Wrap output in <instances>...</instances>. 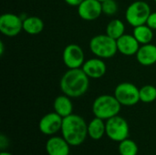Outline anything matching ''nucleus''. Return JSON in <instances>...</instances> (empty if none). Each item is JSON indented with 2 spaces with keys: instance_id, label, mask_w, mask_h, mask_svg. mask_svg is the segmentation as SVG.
<instances>
[{
  "instance_id": "f257e3e1",
  "label": "nucleus",
  "mask_w": 156,
  "mask_h": 155,
  "mask_svg": "<svg viewBox=\"0 0 156 155\" xmlns=\"http://www.w3.org/2000/svg\"><path fill=\"white\" fill-rule=\"evenodd\" d=\"M59 87L63 94L69 98H80L89 90L90 78L81 68L69 69L61 77Z\"/></svg>"
},
{
  "instance_id": "f03ea898",
  "label": "nucleus",
  "mask_w": 156,
  "mask_h": 155,
  "mask_svg": "<svg viewBox=\"0 0 156 155\" xmlns=\"http://www.w3.org/2000/svg\"><path fill=\"white\" fill-rule=\"evenodd\" d=\"M61 133L70 146H80L88 136V125L82 117L72 113L63 118Z\"/></svg>"
},
{
  "instance_id": "7ed1b4c3",
  "label": "nucleus",
  "mask_w": 156,
  "mask_h": 155,
  "mask_svg": "<svg viewBox=\"0 0 156 155\" xmlns=\"http://www.w3.org/2000/svg\"><path fill=\"white\" fill-rule=\"evenodd\" d=\"M122 104L114 95H101L95 99L92 104V112L95 117L109 120L119 114Z\"/></svg>"
},
{
  "instance_id": "20e7f679",
  "label": "nucleus",
  "mask_w": 156,
  "mask_h": 155,
  "mask_svg": "<svg viewBox=\"0 0 156 155\" xmlns=\"http://www.w3.org/2000/svg\"><path fill=\"white\" fill-rule=\"evenodd\" d=\"M90 49L100 58H111L118 51L117 40L107 34L94 36L90 41Z\"/></svg>"
},
{
  "instance_id": "39448f33",
  "label": "nucleus",
  "mask_w": 156,
  "mask_h": 155,
  "mask_svg": "<svg viewBox=\"0 0 156 155\" xmlns=\"http://www.w3.org/2000/svg\"><path fill=\"white\" fill-rule=\"evenodd\" d=\"M150 5L144 1H135L132 3L126 9V21L133 27L144 25L151 14Z\"/></svg>"
},
{
  "instance_id": "423d86ee",
  "label": "nucleus",
  "mask_w": 156,
  "mask_h": 155,
  "mask_svg": "<svg viewBox=\"0 0 156 155\" xmlns=\"http://www.w3.org/2000/svg\"><path fill=\"white\" fill-rule=\"evenodd\" d=\"M130 129L127 121L116 115L106 122V135L114 142H122L129 137Z\"/></svg>"
},
{
  "instance_id": "0eeeda50",
  "label": "nucleus",
  "mask_w": 156,
  "mask_h": 155,
  "mask_svg": "<svg viewBox=\"0 0 156 155\" xmlns=\"http://www.w3.org/2000/svg\"><path fill=\"white\" fill-rule=\"evenodd\" d=\"M114 96L123 106L136 105L140 100V89L130 82H122L114 90Z\"/></svg>"
},
{
  "instance_id": "6e6552de",
  "label": "nucleus",
  "mask_w": 156,
  "mask_h": 155,
  "mask_svg": "<svg viewBox=\"0 0 156 155\" xmlns=\"http://www.w3.org/2000/svg\"><path fill=\"white\" fill-rule=\"evenodd\" d=\"M23 30V19L13 13H5L0 16V31L3 35L13 37Z\"/></svg>"
},
{
  "instance_id": "1a4fd4ad",
  "label": "nucleus",
  "mask_w": 156,
  "mask_h": 155,
  "mask_svg": "<svg viewBox=\"0 0 156 155\" xmlns=\"http://www.w3.org/2000/svg\"><path fill=\"white\" fill-rule=\"evenodd\" d=\"M62 59L69 69H79L84 64L85 55L83 49L77 44L68 45L62 53Z\"/></svg>"
},
{
  "instance_id": "9d476101",
  "label": "nucleus",
  "mask_w": 156,
  "mask_h": 155,
  "mask_svg": "<svg viewBox=\"0 0 156 155\" xmlns=\"http://www.w3.org/2000/svg\"><path fill=\"white\" fill-rule=\"evenodd\" d=\"M63 118L57 112H49L44 115L38 123L39 131L46 135H54L61 131Z\"/></svg>"
},
{
  "instance_id": "9b49d317",
  "label": "nucleus",
  "mask_w": 156,
  "mask_h": 155,
  "mask_svg": "<svg viewBox=\"0 0 156 155\" xmlns=\"http://www.w3.org/2000/svg\"><path fill=\"white\" fill-rule=\"evenodd\" d=\"M78 14L86 21H93L102 14L101 2L99 0H83L78 6Z\"/></svg>"
},
{
  "instance_id": "f8f14e48",
  "label": "nucleus",
  "mask_w": 156,
  "mask_h": 155,
  "mask_svg": "<svg viewBox=\"0 0 156 155\" xmlns=\"http://www.w3.org/2000/svg\"><path fill=\"white\" fill-rule=\"evenodd\" d=\"M81 69L90 79H100L105 75L107 70L105 62L102 60V58H100L88 59L84 62Z\"/></svg>"
},
{
  "instance_id": "ddd939ff",
  "label": "nucleus",
  "mask_w": 156,
  "mask_h": 155,
  "mask_svg": "<svg viewBox=\"0 0 156 155\" xmlns=\"http://www.w3.org/2000/svg\"><path fill=\"white\" fill-rule=\"evenodd\" d=\"M140 43L133 35L124 34L117 39L118 51L124 56L136 55L139 48Z\"/></svg>"
},
{
  "instance_id": "4468645a",
  "label": "nucleus",
  "mask_w": 156,
  "mask_h": 155,
  "mask_svg": "<svg viewBox=\"0 0 156 155\" xmlns=\"http://www.w3.org/2000/svg\"><path fill=\"white\" fill-rule=\"evenodd\" d=\"M69 144L63 137L53 136L46 143V151L48 155H69Z\"/></svg>"
},
{
  "instance_id": "2eb2a0df",
  "label": "nucleus",
  "mask_w": 156,
  "mask_h": 155,
  "mask_svg": "<svg viewBox=\"0 0 156 155\" xmlns=\"http://www.w3.org/2000/svg\"><path fill=\"white\" fill-rule=\"evenodd\" d=\"M137 61L143 66H152L156 63V46L151 43L140 47L136 54Z\"/></svg>"
},
{
  "instance_id": "dca6fc26",
  "label": "nucleus",
  "mask_w": 156,
  "mask_h": 155,
  "mask_svg": "<svg viewBox=\"0 0 156 155\" xmlns=\"http://www.w3.org/2000/svg\"><path fill=\"white\" fill-rule=\"evenodd\" d=\"M53 107H54L55 112H57L62 118H65V117L72 114L73 104L71 102L70 98L65 94L58 96L55 99Z\"/></svg>"
},
{
  "instance_id": "f3484780",
  "label": "nucleus",
  "mask_w": 156,
  "mask_h": 155,
  "mask_svg": "<svg viewBox=\"0 0 156 155\" xmlns=\"http://www.w3.org/2000/svg\"><path fill=\"white\" fill-rule=\"evenodd\" d=\"M106 134V123L104 120L95 117L88 124V135L92 140H101Z\"/></svg>"
},
{
  "instance_id": "a211bd4d",
  "label": "nucleus",
  "mask_w": 156,
  "mask_h": 155,
  "mask_svg": "<svg viewBox=\"0 0 156 155\" xmlns=\"http://www.w3.org/2000/svg\"><path fill=\"white\" fill-rule=\"evenodd\" d=\"M44 29V22L37 16H27L23 20V30L29 35H37Z\"/></svg>"
},
{
  "instance_id": "6ab92c4d",
  "label": "nucleus",
  "mask_w": 156,
  "mask_h": 155,
  "mask_svg": "<svg viewBox=\"0 0 156 155\" xmlns=\"http://www.w3.org/2000/svg\"><path fill=\"white\" fill-rule=\"evenodd\" d=\"M142 45L149 44L154 38V30L146 24L135 26L133 34Z\"/></svg>"
},
{
  "instance_id": "aec40b11",
  "label": "nucleus",
  "mask_w": 156,
  "mask_h": 155,
  "mask_svg": "<svg viewBox=\"0 0 156 155\" xmlns=\"http://www.w3.org/2000/svg\"><path fill=\"white\" fill-rule=\"evenodd\" d=\"M125 26L121 19H112L110 21L106 26V34L114 39H118L122 35H124Z\"/></svg>"
},
{
  "instance_id": "412c9836",
  "label": "nucleus",
  "mask_w": 156,
  "mask_h": 155,
  "mask_svg": "<svg viewBox=\"0 0 156 155\" xmlns=\"http://www.w3.org/2000/svg\"><path fill=\"white\" fill-rule=\"evenodd\" d=\"M138 151H139L138 145L134 141L127 138L120 142L119 153L121 155H137Z\"/></svg>"
},
{
  "instance_id": "4be33fe9",
  "label": "nucleus",
  "mask_w": 156,
  "mask_h": 155,
  "mask_svg": "<svg viewBox=\"0 0 156 155\" xmlns=\"http://www.w3.org/2000/svg\"><path fill=\"white\" fill-rule=\"evenodd\" d=\"M156 100V88L153 85H144L140 89V100L144 103H151Z\"/></svg>"
},
{
  "instance_id": "5701e85b",
  "label": "nucleus",
  "mask_w": 156,
  "mask_h": 155,
  "mask_svg": "<svg viewBox=\"0 0 156 155\" xmlns=\"http://www.w3.org/2000/svg\"><path fill=\"white\" fill-rule=\"evenodd\" d=\"M102 13L107 16H112L118 12V4L115 0H105L101 2Z\"/></svg>"
},
{
  "instance_id": "b1692460",
  "label": "nucleus",
  "mask_w": 156,
  "mask_h": 155,
  "mask_svg": "<svg viewBox=\"0 0 156 155\" xmlns=\"http://www.w3.org/2000/svg\"><path fill=\"white\" fill-rule=\"evenodd\" d=\"M146 25L149 26L153 30H156V12L150 14V16L147 19Z\"/></svg>"
},
{
  "instance_id": "393cba45",
  "label": "nucleus",
  "mask_w": 156,
  "mask_h": 155,
  "mask_svg": "<svg viewBox=\"0 0 156 155\" xmlns=\"http://www.w3.org/2000/svg\"><path fill=\"white\" fill-rule=\"evenodd\" d=\"M8 144H9L8 143V139L5 135L1 134V136H0V148H1V150L4 151L8 146Z\"/></svg>"
},
{
  "instance_id": "a878e982",
  "label": "nucleus",
  "mask_w": 156,
  "mask_h": 155,
  "mask_svg": "<svg viewBox=\"0 0 156 155\" xmlns=\"http://www.w3.org/2000/svg\"><path fill=\"white\" fill-rule=\"evenodd\" d=\"M65 1V3L66 4H68L69 5H71V6H79L80 4H81V2L83 1V0H64Z\"/></svg>"
},
{
  "instance_id": "bb28decb",
  "label": "nucleus",
  "mask_w": 156,
  "mask_h": 155,
  "mask_svg": "<svg viewBox=\"0 0 156 155\" xmlns=\"http://www.w3.org/2000/svg\"><path fill=\"white\" fill-rule=\"evenodd\" d=\"M0 155H13L11 154V153H7V152H1V153H0Z\"/></svg>"
},
{
  "instance_id": "cd10ccee",
  "label": "nucleus",
  "mask_w": 156,
  "mask_h": 155,
  "mask_svg": "<svg viewBox=\"0 0 156 155\" xmlns=\"http://www.w3.org/2000/svg\"><path fill=\"white\" fill-rule=\"evenodd\" d=\"M99 1H101V2H103V1H105V0H99Z\"/></svg>"
},
{
  "instance_id": "c85d7f7f",
  "label": "nucleus",
  "mask_w": 156,
  "mask_h": 155,
  "mask_svg": "<svg viewBox=\"0 0 156 155\" xmlns=\"http://www.w3.org/2000/svg\"><path fill=\"white\" fill-rule=\"evenodd\" d=\"M154 2H155V3H156V0H154Z\"/></svg>"
}]
</instances>
